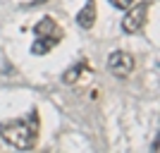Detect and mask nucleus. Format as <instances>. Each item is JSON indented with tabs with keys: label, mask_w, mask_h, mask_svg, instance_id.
Returning a JSON list of instances; mask_svg holds the SVG:
<instances>
[{
	"label": "nucleus",
	"mask_w": 160,
	"mask_h": 153,
	"mask_svg": "<svg viewBox=\"0 0 160 153\" xmlns=\"http://www.w3.org/2000/svg\"><path fill=\"white\" fill-rule=\"evenodd\" d=\"M0 136L17 151H31L38 139V115L31 110L29 120H5L0 122Z\"/></svg>",
	"instance_id": "1"
},
{
	"label": "nucleus",
	"mask_w": 160,
	"mask_h": 153,
	"mask_svg": "<svg viewBox=\"0 0 160 153\" xmlns=\"http://www.w3.org/2000/svg\"><path fill=\"white\" fill-rule=\"evenodd\" d=\"M33 33H36V41H33V46H31L33 55L50 53V50L62 41V29L53 17H41V22L33 27Z\"/></svg>",
	"instance_id": "2"
},
{
	"label": "nucleus",
	"mask_w": 160,
	"mask_h": 153,
	"mask_svg": "<svg viewBox=\"0 0 160 153\" xmlns=\"http://www.w3.org/2000/svg\"><path fill=\"white\" fill-rule=\"evenodd\" d=\"M148 7H151L148 3H139V5L127 7V14L122 17V31L124 33H139L148 19Z\"/></svg>",
	"instance_id": "3"
},
{
	"label": "nucleus",
	"mask_w": 160,
	"mask_h": 153,
	"mask_svg": "<svg viewBox=\"0 0 160 153\" xmlns=\"http://www.w3.org/2000/svg\"><path fill=\"white\" fill-rule=\"evenodd\" d=\"M134 69V58L127 53V50H112V53L108 55V72L115 74V77H129Z\"/></svg>",
	"instance_id": "4"
},
{
	"label": "nucleus",
	"mask_w": 160,
	"mask_h": 153,
	"mask_svg": "<svg viewBox=\"0 0 160 153\" xmlns=\"http://www.w3.org/2000/svg\"><path fill=\"white\" fill-rule=\"evenodd\" d=\"M96 22V0H86V5L77 12V24L81 29H91Z\"/></svg>",
	"instance_id": "5"
},
{
	"label": "nucleus",
	"mask_w": 160,
	"mask_h": 153,
	"mask_svg": "<svg viewBox=\"0 0 160 153\" xmlns=\"http://www.w3.org/2000/svg\"><path fill=\"white\" fill-rule=\"evenodd\" d=\"M81 69H84V65L69 67V69H67V72H65V77H62V81H65V84H74V81L79 79V72H81Z\"/></svg>",
	"instance_id": "6"
},
{
	"label": "nucleus",
	"mask_w": 160,
	"mask_h": 153,
	"mask_svg": "<svg viewBox=\"0 0 160 153\" xmlns=\"http://www.w3.org/2000/svg\"><path fill=\"white\" fill-rule=\"evenodd\" d=\"M112 7H117V10H127V7H132L136 0H108Z\"/></svg>",
	"instance_id": "7"
}]
</instances>
